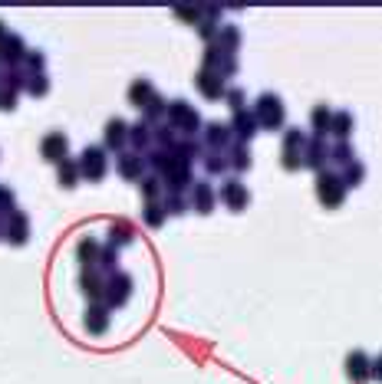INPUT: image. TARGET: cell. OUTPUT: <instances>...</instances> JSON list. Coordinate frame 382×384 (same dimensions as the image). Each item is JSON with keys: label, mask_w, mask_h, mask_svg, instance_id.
I'll use <instances>...</instances> for the list:
<instances>
[{"label": "cell", "mask_w": 382, "mask_h": 384, "mask_svg": "<svg viewBox=\"0 0 382 384\" xmlns=\"http://www.w3.org/2000/svg\"><path fill=\"white\" fill-rule=\"evenodd\" d=\"M333 158H336L339 164H350V161H353L350 145H336V148H333Z\"/></svg>", "instance_id": "20"}, {"label": "cell", "mask_w": 382, "mask_h": 384, "mask_svg": "<svg viewBox=\"0 0 382 384\" xmlns=\"http://www.w3.org/2000/svg\"><path fill=\"white\" fill-rule=\"evenodd\" d=\"M43 158L50 161H66V135L60 131H50L43 138Z\"/></svg>", "instance_id": "4"}, {"label": "cell", "mask_w": 382, "mask_h": 384, "mask_svg": "<svg viewBox=\"0 0 382 384\" xmlns=\"http://www.w3.org/2000/svg\"><path fill=\"white\" fill-rule=\"evenodd\" d=\"M162 217H165V207H162V211H155V204H152V207L145 211V220H149V224H158Z\"/></svg>", "instance_id": "24"}, {"label": "cell", "mask_w": 382, "mask_h": 384, "mask_svg": "<svg viewBox=\"0 0 382 384\" xmlns=\"http://www.w3.org/2000/svg\"><path fill=\"white\" fill-rule=\"evenodd\" d=\"M139 168H142V161H139V158H122L119 161V171L125 174V178H135V174H139Z\"/></svg>", "instance_id": "18"}, {"label": "cell", "mask_w": 382, "mask_h": 384, "mask_svg": "<svg viewBox=\"0 0 382 384\" xmlns=\"http://www.w3.org/2000/svg\"><path fill=\"white\" fill-rule=\"evenodd\" d=\"M149 141V135H145V125H135L132 128V145H145Z\"/></svg>", "instance_id": "22"}, {"label": "cell", "mask_w": 382, "mask_h": 384, "mask_svg": "<svg viewBox=\"0 0 382 384\" xmlns=\"http://www.w3.org/2000/svg\"><path fill=\"white\" fill-rule=\"evenodd\" d=\"M329 125H333V112L327 106H317L313 108V128L323 135V131H329Z\"/></svg>", "instance_id": "11"}, {"label": "cell", "mask_w": 382, "mask_h": 384, "mask_svg": "<svg viewBox=\"0 0 382 384\" xmlns=\"http://www.w3.org/2000/svg\"><path fill=\"white\" fill-rule=\"evenodd\" d=\"M329 131H336L339 138H346L353 131V115H346V112H336L333 115V125H329Z\"/></svg>", "instance_id": "12"}, {"label": "cell", "mask_w": 382, "mask_h": 384, "mask_svg": "<svg viewBox=\"0 0 382 384\" xmlns=\"http://www.w3.org/2000/svg\"><path fill=\"white\" fill-rule=\"evenodd\" d=\"M13 207V194L7 187H0V211H11Z\"/></svg>", "instance_id": "23"}, {"label": "cell", "mask_w": 382, "mask_h": 384, "mask_svg": "<svg viewBox=\"0 0 382 384\" xmlns=\"http://www.w3.org/2000/svg\"><path fill=\"white\" fill-rule=\"evenodd\" d=\"M60 164H63V184L66 187H73V184H76V168H73L69 161H60Z\"/></svg>", "instance_id": "21"}, {"label": "cell", "mask_w": 382, "mask_h": 384, "mask_svg": "<svg viewBox=\"0 0 382 384\" xmlns=\"http://www.w3.org/2000/svg\"><path fill=\"white\" fill-rule=\"evenodd\" d=\"M207 141L211 145H224L228 141V125H207Z\"/></svg>", "instance_id": "16"}, {"label": "cell", "mask_w": 382, "mask_h": 384, "mask_svg": "<svg viewBox=\"0 0 382 384\" xmlns=\"http://www.w3.org/2000/svg\"><path fill=\"white\" fill-rule=\"evenodd\" d=\"M102 171H106V155L99 148H89L83 155V174L86 178H102Z\"/></svg>", "instance_id": "5"}, {"label": "cell", "mask_w": 382, "mask_h": 384, "mask_svg": "<svg viewBox=\"0 0 382 384\" xmlns=\"http://www.w3.org/2000/svg\"><path fill=\"white\" fill-rule=\"evenodd\" d=\"M372 378H382V355L372 362Z\"/></svg>", "instance_id": "26"}, {"label": "cell", "mask_w": 382, "mask_h": 384, "mask_svg": "<svg viewBox=\"0 0 382 384\" xmlns=\"http://www.w3.org/2000/svg\"><path fill=\"white\" fill-rule=\"evenodd\" d=\"M198 89H201L207 99L224 96V83H221V76H214V73H198Z\"/></svg>", "instance_id": "6"}, {"label": "cell", "mask_w": 382, "mask_h": 384, "mask_svg": "<svg viewBox=\"0 0 382 384\" xmlns=\"http://www.w3.org/2000/svg\"><path fill=\"white\" fill-rule=\"evenodd\" d=\"M172 118H175V125H182L185 131H195V125H198L195 108H188L185 102H175V106H172Z\"/></svg>", "instance_id": "7"}, {"label": "cell", "mask_w": 382, "mask_h": 384, "mask_svg": "<svg viewBox=\"0 0 382 384\" xmlns=\"http://www.w3.org/2000/svg\"><path fill=\"white\" fill-rule=\"evenodd\" d=\"M211 201H214L211 187H207V184H198V187H195V204H198V211H211Z\"/></svg>", "instance_id": "13"}, {"label": "cell", "mask_w": 382, "mask_h": 384, "mask_svg": "<svg viewBox=\"0 0 382 384\" xmlns=\"http://www.w3.org/2000/svg\"><path fill=\"white\" fill-rule=\"evenodd\" d=\"M129 99H132V106H152L155 102V92H152V83H132L129 89Z\"/></svg>", "instance_id": "8"}, {"label": "cell", "mask_w": 382, "mask_h": 384, "mask_svg": "<svg viewBox=\"0 0 382 384\" xmlns=\"http://www.w3.org/2000/svg\"><path fill=\"white\" fill-rule=\"evenodd\" d=\"M257 122L264 128H280L284 125V106L277 96H261V106H257Z\"/></svg>", "instance_id": "1"}, {"label": "cell", "mask_w": 382, "mask_h": 384, "mask_svg": "<svg viewBox=\"0 0 382 384\" xmlns=\"http://www.w3.org/2000/svg\"><path fill=\"white\" fill-rule=\"evenodd\" d=\"M343 187H346V181H343V178H333V174H320L317 194H320V197H323L327 204H339V197H343Z\"/></svg>", "instance_id": "2"}, {"label": "cell", "mask_w": 382, "mask_h": 384, "mask_svg": "<svg viewBox=\"0 0 382 384\" xmlns=\"http://www.w3.org/2000/svg\"><path fill=\"white\" fill-rule=\"evenodd\" d=\"M228 99H231V106H234V108L240 112V102H244V96H240L238 89H234V92H228Z\"/></svg>", "instance_id": "25"}, {"label": "cell", "mask_w": 382, "mask_h": 384, "mask_svg": "<svg viewBox=\"0 0 382 384\" xmlns=\"http://www.w3.org/2000/svg\"><path fill=\"white\" fill-rule=\"evenodd\" d=\"M11 240H13V243H23V240H27V217H20V213L13 217V227H11Z\"/></svg>", "instance_id": "14"}, {"label": "cell", "mask_w": 382, "mask_h": 384, "mask_svg": "<svg viewBox=\"0 0 382 384\" xmlns=\"http://www.w3.org/2000/svg\"><path fill=\"white\" fill-rule=\"evenodd\" d=\"M254 131H257V128H254L251 112H238V115H234V135H238V138H251Z\"/></svg>", "instance_id": "10"}, {"label": "cell", "mask_w": 382, "mask_h": 384, "mask_svg": "<svg viewBox=\"0 0 382 384\" xmlns=\"http://www.w3.org/2000/svg\"><path fill=\"white\" fill-rule=\"evenodd\" d=\"M221 197H224V201H228L231 207H234V211H240V207L247 204V191H244V187H240L238 181L224 184V187H221Z\"/></svg>", "instance_id": "9"}, {"label": "cell", "mask_w": 382, "mask_h": 384, "mask_svg": "<svg viewBox=\"0 0 382 384\" xmlns=\"http://www.w3.org/2000/svg\"><path fill=\"white\" fill-rule=\"evenodd\" d=\"M346 371H350L353 381L362 384V381H369V378H372V362L362 352H353L350 358H346Z\"/></svg>", "instance_id": "3"}, {"label": "cell", "mask_w": 382, "mask_h": 384, "mask_svg": "<svg viewBox=\"0 0 382 384\" xmlns=\"http://www.w3.org/2000/svg\"><path fill=\"white\" fill-rule=\"evenodd\" d=\"M102 329H106V309L96 306V309L89 312V332H102Z\"/></svg>", "instance_id": "17"}, {"label": "cell", "mask_w": 382, "mask_h": 384, "mask_svg": "<svg viewBox=\"0 0 382 384\" xmlns=\"http://www.w3.org/2000/svg\"><path fill=\"white\" fill-rule=\"evenodd\" d=\"M360 178H362V164L360 161H350L346 164V184H360Z\"/></svg>", "instance_id": "19"}, {"label": "cell", "mask_w": 382, "mask_h": 384, "mask_svg": "<svg viewBox=\"0 0 382 384\" xmlns=\"http://www.w3.org/2000/svg\"><path fill=\"white\" fill-rule=\"evenodd\" d=\"M122 122L119 118H116V122H109V125H106V141H109V145H122V135H125V131H122Z\"/></svg>", "instance_id": "15"}]
</instances>
